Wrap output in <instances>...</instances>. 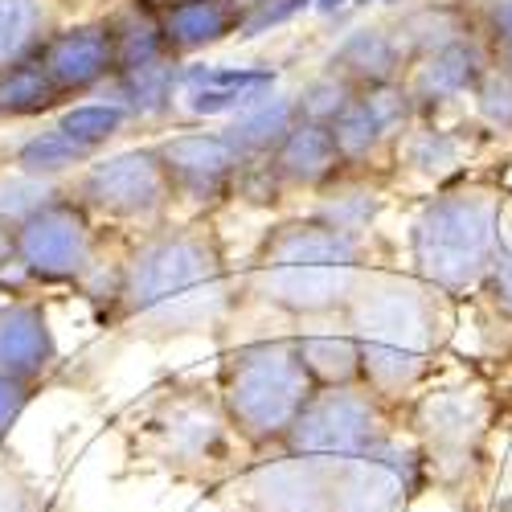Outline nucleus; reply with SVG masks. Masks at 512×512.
<instances>
[{
    "label": "nucleus",
    "instance_id": "obj_11",
    "mask_svg": "<svg viewBox=\"0 0 512 512\" xmlns=\"http://www.w3.org/2000/svg\"><path fill=\"white\" fill-rule=\"evenodd\" d=\"M422 492H431V476L406 426L332 463V512H410Z\"/></svg>",
    "mask_w": 512,
    "mask_h": 512
},
{
    "label": "nucleus",
    "instance_id": "obj_1",
    "mask_svg": "<svg viewBox=\"0 0 512 512\" xmlns=\"http://www.w3.org/2000/svg\"><path fill=\"white\" fill-rule=\"evenodd\" d=\"M234 312L238 267L230 263L218 218H173L127 238L99 320L103 328L148 345L197 336L226 345Z\"/></svg>",
    "mask_w": 512,
    "mask_h": 512
},
{
    "label": "nucleus",
    "instance_id": "obj_35",
    "mask_svg": "<svg viewBox=\"0 0 512 512\" xmlns=\"http://www.w3.org/2000/svg\"><path fill=\"white\" fill-rule=\"evenodd\" d=\"M476 17L492 66L512 70V0H476Z\"/></svg>",
    "mask_w": 512,
    "mask_h": 512
},
{
    "label": "nucleus",
    "instance_id": "obj_16",
    "mask_svg": "<svg viewBox=\"0 0 512 512\" xmlns=\"http://www.w3.org/2000/svg\"><path fill=\"white\" fill-rule=\"evenodd\" d=\"M488 66H492V58H488V46H484L480 33L451 41V46H443V50L410 58L402 82H406V91L414 99L418 119H439V115L455 111L459 103H467L484 82Z\"/></svg>",
    "mask_w": 512,
    "mask_h": 512
},
{
    "label": "nucleus",
    "instance_id": "obj_2",
    "mask_svg": "<svg viewBox=\"0 0 512 512\" xmlns=\"http://www.w3.org/2000/svg\"><path fill=\"white\" fill-rule=\"evenodd\" d=\"M390 259L402 254L386 234H353L308 213H287L263 230L246 263H238V312L226 345L345 316L365 275Z\"/></svg>",
    "mask_w": 512,
    "mask_h": 512
},
{
    "label": "nucleus",
    "instance_id": "obj_34",
    "mask_svg": "<svg viewBox=\"0 0 512 512\" xmlns=\"http://www.w3.org/2000/svg\"><path fill=\"white\" fill-rule=\"evenodd\" d=\"M472 107H476V119L492 136H512V70L488 66L484 82L472 95Z\"/></svg>",
    "mask_w": 512,
    "mask_h": 512
},
{
    "label": "nucleus",
    "instance_id": "obj_37",
    "mask_svg": "<svg viewBox=\"0 0 512 512\" xmlns=\"http://www.w3.org/2000/svg\"><path fill=\"white\" fill-rule=\"evenodd\" d=\"M316 5V0H263L254 13H246V21H242V33L238 37H259V33H271V29H279V25H287V21H295L300 13H308Z\"/></svg>",
    "mask_w": 512,
    "mask_h": 512
},
{
    "label": "nucleus",
    "instance_id": "obj_3",
    "mask_svg": "<svg viewBox=\"0 0 512 512\" xmlns=\"http://www.w3.org/2000/svg\"><path fill=\"white\" fill-rule=\"evenodd\" d=\"M349 324L365 386L394 406H406L426 381L439 377L451 349L459 300L418 279L402 259L377 263L340 316Z\"/></svg>",
    "mask_w": 512,
    "mask_h": 512
},
{
    "label": "nucleus",
    "instance_id": "obj_14",
    "mask_svg": "<svg viewBox=\"0 0 512 512\" xmlns=\"http://www.w3.org/2000/svg\"><path fill=\"white\" fill-rule=\"evenodd\" d=\"M492 132L472 119V123H447L439 119H414L410 132L394 148V185L418 181L426 189H443L447 181L463 177L467 168H476V156Z\"/></svg>",
    "mask_w": 512,
    "mask_h": 512
},
{
    "label": "nucleus",
    "instance_id": "obj_10",
    "mask_svg": "<svg viewBox=\"0 0 512 512\" xmlns=\"http://www.w3.org/2000/svg\"><path fill=\"white\" fill-rule=\"evenodd\" d=\"M398 426H402V406H394L373 386L357 381V386L316 390L304 414L295 418L283 447L295 455L320 459V463H340L381 443L386 435H394Z\"/></svg>",
    "mask_w": 512,
    "mask_h": 512
},
{
    "label": "nucleus",
    "instance_id": "obj_36",
    "mask_svg": "<svg viewBox=\"0 0 512 512\" xmlns=\"http://www.w3.org/2000/svg\"><path fill=\"white\" fill-rule=\"evenodd\" d=\"M0 512H50L33 476L9 455H0Z\"/></svg>",
    "mask_w": 512,
    "mask_h": 512
},
{
    "label": "nucleus",
    "instance_id": "obj_26",
    "mask_svg": "<svg viewBox=\"0 0 512 512\" xmlns=\"http://www.w3.org/2000/svg\"><path fill=\"white\" fill-rule=\"evenodd\" d=\"M62 21L54 0H0V70L33 58Z\"/></svg>",
    "mask_w": 512,
    "mask_h": 512
},
{
    "label": "nucleus",
    "instance_id": "obj_21",
    "mask_svg": "<svg viewBox=\"0 0 512 512\" xmlns=\"http://www.w3.org/2000/svg\"><path fill=\"white\" fill-rule=\"evenodd\" d=\"M406 62L410 58L402 50L394 25H357L324 58V66L336 70L340 78H349L357 91L381 87V82H398L406 74Z\"/></svg>",
    "mask_w": 512,
    "mask_h": 512
},
{
    "label": "nucleus",
    "instance_id": "obj_39",
    "mask_svg": "<svg viewBox=\"0 0 512 512\" xmlns=\"http://www.w3.org/2000/svg\"><path fill=\"white\" fill-rule=\"evenodd\" d=\"M0 287H5L13 300L17 295H37L33 287H29V279L21 275V267H17V242H13V226H5L0 222Z\"/></svg>",
    "mask_w": 512,
    "mask_h": 512
},
{
    "label": "nucleus",
    "instance_id": "obj_12",
    "mask_svg": "<svg viewBox=\"0 0 512 512\" xmlns=\"http://www.w3.org/2000/svg\"><path fill=\"white\" fill-rule=\"evenodd\" d=\"M160 164L168 173L177 218H218L238 201L242 181V152L222 132H173L156 140Z\"/></svg>",
    "mask_w": 512,
    "mask_h": 512
},
{
    "label": "nucleus",
    "instance_id": "obj_6",
    "mask_svg": "<svg viewBox=\"0 0 512 512\" xmlns=\"http://www.w3.org/2000/svg\"><path fill=\"white\" fill-rule=\"evenodd\" d=\"M500 402L484 377H431L402 406V426L418 443L431 488L476 504L492 476V439Z\"/></svg>",
    "mask_w": 512,
    "mask_h": 512
},
{
    "label": "nucleus",
    "instance_id": "obj_4",
    "mask_svg": "<svg viewBox=\"0 0 512 512\" xmlns=\"http://www.w3.org/2000/svg\"><path fill=\"white\" fill-rule=\"evenodd\" d=\"M127 459L177 484L226 488L250 459L218 386L201 377H173L148 390L123 422Z\"/></svg>",
    "mask_w": 512,
    "mask_h": 512
},
{
    "label": "nucleus",
    "instance_id": "obj_45",
    "mask_svg": "<svg viewBox=\"0 0 512 512\" xmlns=\"http://www.w3.org/2000/svg\"><path fill=\"white\" fill-rule=\"evenodd\" d=\"M50 512H58V508H50Z\"/></svg>",
    "mask_w": 512,
    "mask_h": 512
},
{
    "label": "nucleus",
    "instance_id": "obj_28",
    "mask_svg": "<svg viewBox=\"0 0 512 512\" xmlns=\"http://www.w3.org/2000/svg\"><path fill=\"white\" fill-rule=\"evenodd\" d=\"M300 123V111H295L291 95H271L259 107H250L242 115H234L222 132L230 136V144L242 152V160H267L275 156V148L287 140V132Z\"/></svg>",
    "mask_w": 512,
    "mask_h": 512
},
{
    "label": "nucleus",
    "instance_id": "obj_44",
    "mask_svg": "<svg viewBox=\"0 0 512 512\" xmlns=\"http://www.w3.org/2000/svg\"><path fill=\"white\" fill-rule=\"evenodd\" d=\"M353 5H373V0H353Z\"/></svg>",
    "mask_w": 512,
    "mask_h": 512
},
{
    "label": "nucleus",
    "instance_id": "obj_38",
    "mask_svg": "<svg viewBox=\"0 0 512 512\" xmlns=\"http://www.w3.org/2000/svg\"><path fill=\"white\" fill-rule=\"evenodd\" d=\"M37 394H41V386H29V381L0 373V439H9V431L21 422V414L33 406Z\"/></svg>",
    "mask_w": 512,
    "mask_h": 512
},
{
    "label": "nucleus",
    "instance_id": "obj_5",
    "mask_svg": "<svg viewBox=\"0 0 512 512\" xmlns=\"http://www.w3.org/2000/svg\"><path fill=\"white\" fill-rule=\"evenodd\" d=\"M508 185L500 164H476L422 201L406 234V267L447 291L472 300L480 291L508 218Z\"/></svg>",
    "mask_w": 512,
    "mask_h": 512
},
{
    "label": "nucleus",
    "instance_id": "obj_30",
    "mask_svg": "<svg viewBox=\"0 0 512 512\" xmlns=\"http://www.w3.org/2000/svg\"><path fill=\"white\" fill-rule=\"evenodd\" d=\"M58 132H66L78 148H87L91 156H103L107 144H115L127 127H132V115H127L123 103L115 99H87V103H70L62 107V115L54 119Z\"/></svg>",
    "mask_w": 512,
    "mask_h": 512
},
{
    "label": "nucleus",
    "instance_id": "obj_29",
    "mask_svg": "<svg viewBox=\"0 0 512 512\" xmlns=\"http://www.w3.org/2000/svg\"><path fill=\"white\" fill-rule=\"evenodd\" d=\"M9 160L21 168V173H29L37 181H58L62 185L74 173H82V168H87L95 156L87 148H78L66 132H58V127L50 123L46 132H33L29 140H21Z\"/></svg>",
    "mask_w": 512,
    "mask_h": 512
},
{
    "label": "nucleus",
    "instance_id": "obj_20",
    "mask_svg": "<svg viewBox=\"0 0 512 512\" xmlns=\"http://www.w3.org/2000/svg\"><path fill=\"white\" fill-rule=\"evenodd\" d=\"M394 193V177H381V173H357V168H345L332 185H324L304 213L324 226L336 230H353V234H369L377 230L381 209L390 205Z\"/></svg>",
    "mask_w": 512,
    "mask_h": 512
},
{
    "label": "nucleus",
    "instance_id": "obj_27",
    "mask_svg": "<svg viewBox=\"0 0 512 512\" xmlns=\"http://www.w3.org/2000/svg\"><path fill=\"white\" fill-rule=\"evenodd\" d=\"M66 107V95L54 87L50 70L41 58H25L9 70H0V123H25V119H46Z\"/></svg>",
    "mask_w": 512,
    "mask_h": 512
},
{
    "label": "nucleus",
    "instance_id": "obj_32",
    "mask_svg": "<svg viewBox=\"0 0 512 512\" xmlns=\"http://www.w3.org/2000/svg\"><path fill=\"white\" fill-rule=\"evenodd\" d=\"M295 99V111H300V119H308V123H324V127H332L336 119H340V111H345L353 99H357V87L349 78H340L336 70H320V74H312L300 91L291 95Z\"/></svg>",
    "mask_w": 512,
    "mask_h": 512
},
{
    "label": "nucleus",
    "instance_id": "obj_19",
    "mask_svg": "<svg viewBox=\"0 0 512 512\" xmlns=\"http://www.w3.org/2000/svg\"><path fill=\"white\" fill-rule=\"evenodd\" d=\"M275 70L267 66H205L185 62L181 103L193 115H242L275 95Z\"/></svg>",
    "mask_w": 512,
    "mask_h": 512
},
{
    "label": "nucleus",
    "instance_id": "obj_15",
    "mask_svg": "<svg viewBox=\"0 0 512 512\" xmlns=\"http://www.w3.org/2000/svg\"><path fill=\"white\" fill-rule=\"evenodd\" d=\"M37 58H41V66L50 70L54 87L66 95V103L99 99L119 74L115 37H111V25L103 17L62 21L50 33L46 46L37 50Z\"/></svg>",
    "mask_w": 512,
    "mask_h": 512
},
{
    "label": "nucleus",
    "instance_id": "obj_7",
    "mask_svg": "<svg viewBox=\"0 0 512 512\" xmlns=\"http://www.w3.org/2000/svg\"><path fill=\"white\" fill-rule=\"evenodd\" d=\"M213 386L250 455L283 447L295 418L320 390L295 332H267L222 345Z\"/></svg>",
    "mask_w": 512,
    "mask_h": 512
},
{
    "label": "nucleus",
    "instance_id": "obj_43",
    "mask_svg": "<svg viewBox=\"0 0 512 512\" xmlns=\"http://www.w3.org/2000/svg\"><path fill=\"white\" fill-rule=\"evenodd\" d=\"M152 5H156V9H160V5H177V0H152Z\"/></svg>",
    "mask_w": 512,
    "mask_h": 512
},
{
    "label": "nucleus",
    "instance_id": "obj_8",
    "mask_svg": "<svg viewBox=\"0 0 512 512\" xmlns=\"http://www.w3.org/2000/svg\"><path fill=\"white\" fill-rule=\"evenodd\" d=\"M127 238L132 234L99 226L91 213L70 197L66 185L13 230L17 267L33 291L66 287V291L87 295L99 312L111 300Z\"/></svg>",
    "mask_w": 512,
    "mask_h": 512
},
{
    "label": "nucleus",
    "instance_id": "obj_13",
    "mask_svg": "<svg viewBox=\"0 0 512 512\" xmlns=\"http://www.w3.org/2000/svg\"><path fill=\"white\" fill-rule=\"evenodd\" d=\"M234 512H332V463L271 447L226 484Z\"/></svg>",
    "mask_w": 512,
    "mask_h": 512
},
{
    "label": "nucleus",
    "instance_id": "obj_42",
    "mask_svg": "<svg viewBox=\"0 0 512 512\" xmlns=\"http://www.w3.org/2000/svg\"><path fill=\"white\" fill-rule=\"evenodd\" d=\"M5 300H13V295H9V291H5V287H0V304H5Z\"/></svg>",
    "mask_w": 512,
    "mask_h": 512
},
{
    "label": "nucleus",
    "instance_id": "obj_9",
    "mask_svg": "<svg viewBox=\"0 0 512 512\" xmlns=\"http://www.w3.org/2000/svg\"><path fill=\"white\" fill-rule=\"evenodd\" d=\"M66 189L99 226L119 234H144L177 218L173 189H168V173L156 144L103 152L82 173H74Z\"/></svg>",
    "mask_w": 512,
    "mask_h": 512
},
{
    "label": "nucleus",
    "instance_id": "obj_24",
    "mask_svg": "<svg viewBox=\"0 0 512 512\" xmlns=\"http://www.w3.org/2000/svg\"><path fill=\"white\" fill-rule=\"evenodd\" d=\"M300 340V353H304V365L312 373V381L320 390H332V386H357L365 381L361 373V349L349 332L345 320H320V324H308L295 332Z\"/></svg>",
    "mask_w": 512,
    "mask_h": 512
},
{
    "label": "nucleus",
    "instance_id": "obj_23",
    "mask_svg": "<svg viewBox=\"0 0 512 512\" xmlns=\"http://www.w3.org/2000/svg\"><path fill=\"white\" fill-rule=\"evenodd\" d=\"M394 33L402 41L406 58L443 50V46L463 41V37H476L480 33L476 0H410L394 21Z\"/></svg>",
    "mask_w": 512,
    "mask_h": 512
},
{
    "label": "nucleus",
    "instance_id": "obj_22",
    "mask_svg": "<svg viewBox=\"0 0 512 512\" xmlns=\"http://www.w3.org/2000/svg\"><path fill=\"white\" fill-rule=\"evenodd\" d=\"M242 21L246 13L238 0H177V5H160L164 37L181 62L238 37Z\"/></svg>",
    "mask_w": 512,
    "mask_h": 512
},
{
    "label": "nucleus",
    "instance_id": "obj_31",
    "mask_svg": "<svg viewBox=\"0 0 512 512\" xmlns=\"http://www.w3.org/2000/svg\"><path fill=\"white\" fill-rule=\"evenodd\" d=\"M484 332H504L512 340V218H504V234L496 246V259L480 283V291L472 295Z\"/></svg>",
    "mask_w": 512,
    "mask_h": 512
},
{
    "label": "nucleus",
    "instance_id": "obj_41",
    "mask_svg": "<svg viewBox=\"0 0 512 512\" xmlns=\"http://www.w3.org/2000/svg\"><path fill=\"white\" fill-rule=\"evenodd\" d=\"M340 5H345V0H320L316 9H320V13H332V9H340Z\"/></svg>",
    "mask_w": 512,
    "mask_h": 512
},
{
    "label": "nucleus",
    "instance_id": "obj_18",
    "mask_svg": "<svg viewBox=\"0 0 512 512\" xmlns=\"http://www.w3.org/2000/svg\"><path fill=\"white\" fill-rule=\"evenodd\" d=\"M58 336L50 328V308L41 295H17L0 304V373L46 386L58 369Z\"/></svg>",
    "mask_w": 512,
    "mask_h": 512
},
{
    "label": "nucleus",
    "instance_id": "obj_25",
    "mask_svg": "<svg viewBox=\"0 0 512 512\" xmlns=\"http://www.w3.org/2000/svg\"><path fill=\"white\" fill-rule=\"evenodd\" d=\"M332 136H336V148L345 156V168H357V173H381V177H394V148H398V136L381 123L369 103L357 99L340 111V119L332 123Z\"/></svg>",
    "mask_w": 512,
    "mask_h": 512
},
{
    "label": "nucleus",
    "instance_id": "obj_40",
    "mask_svg": "<svg viewBox=\"0 0 512 512\" xmlns=\"http://www.w3.org/2000/svg\"><path fill=\"white\" fill-rule=\"evenodd\" d=\"M54 5L62 9L66 21H82V17H99L111 0H54Z\"/></svg>",
    "mask_w": 512,
    "mask_h": 512
},
{
    "label": "nucleus",
    "instance_id": "obj_33",
    "mask_svg": "<svg viewBox=\"0 0 512 512\" xmlns=\"http://www.w3.org/2000/svg\"><path fill=\"white\" fill-rule=\"evenodd\" d=\"M62 185H66V181H62ZM62 185H58V181H37V177L21 173L13 160L0 164V222L17 230V226L29 218V213L46 205Z\"/></svg>",
    "mask_w": 512,
    "mask_h": 512
},
{
    "label": "nucleus",
    "instance_id": "obj_17",
    "mask_svg": "<svg viewBox=\"0 0 512 512\" xmlns=\"http://www.w3.org/2000/svg\"><path fill=\"white\" fill-rule=\"evenodd\" d=\"M267 164H271L275 185H279L291 213H304V205L324 185H332L340 173H345V156L336 148L332 127L308 123V119H300L291 127L287 140L275 148V156H267Z\"/></svg>",
    "mask_w": 512,
    "mask_h": 512
}]
</instances>
